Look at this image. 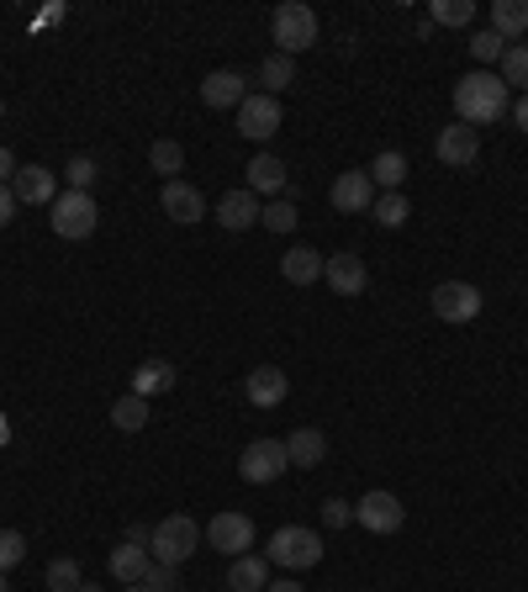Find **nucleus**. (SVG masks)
I'll return each instance as SVG.
<instances>
[{
	"instance_id": "10",
	"label": "nucleus",
	"mask_w": 528,
	"mask_h": 592,
	"mask_svg": "<svg viewBox=\"0 0 528 592\" xmlns=\"http://www.w3.org/2000/svg\"><path fill=\"white\" fill-rule=\"evenodd\" d=\"M354 524H365L370 534H397L408 524V508L397 492H365L359 503H354Z\"/></svg>"
},
{
	"instance_id": "15",
	"label": "nucleus",
	"mask_w": 528,
	"mask_h": 592,
	"mask_svg": "<svg viewBox=\"0 0 528 592\" xmlns=\"http://www.w3.org/2000/svg\"><path fill=\"white\" fill-rule=\"evenodd\" d=\"M328 202H333V212H370L376 207V180H370V170H344V175L333 180Z\"/></svg>"
},
{
	"instance_id": "36",
	"label": "nucleus",
	"mask_w": 528,
	"mask_h": 592,
	"mask_svg": "<svg viewBox=\"0 0 528 592\" xmlns=\"http://www.w3.org/2000/svg\"><path fill=\"white\" fill-rule=\"evenodd\" d=\"M95 175H101V170H95V159H90V153H74V159L64 164V180H69V191H90V185H95Z\"/></svg>"
},
{
	"instance_id": "41",
	"label": "nucleus",
	"mask_w": 528,
	"mask_h": 592,
	"mask_svg": "<svg viewBox=\"0 0 528 592\" xmlns=\"http://www.w3.org/2000/svg\"><path fill=\"white\" fill-rule=\"evenodd\" d=\"M16 170H22V164H16V153L0 144V185H11V180H16Z\"/></svg>"
},
{
	"instance_id": "6",
	"label": "nucleus",
	"mask_w": 528,
	"mask_h": 592,
	"mask_svg": "<svg viewBox=\"0 0 528 592\" xmlns=\"http://www.w3.org/2000/svg\"><path fill=\"white\" fill-rule=\"evenodd\" d=\"M54 234L69 238V243H80V238L95 234V223H101V212H95V196L90 191H59V202H54Z\"/></svg>"
},
{
	"instance_id": "26",
	"label": "nucleus",
	"mask_w": 528,
	"mask_h": 592,
	"mask_svg": "<svg viewBox=\"0 0 528 592\" xmlns=\"http://www.w3.org/2000/svg\"><path fill=\"white\" fill-rule=\"evenodd\" d=\"M370 180L381 185V191H402V180H408V153L402 148H386L370 159Z\"/></svg>"
},
{
	"instance_id": "51",
	"label": "nucleus",
	"mask_w": 528,
	"mask_h": 592,
	"mask_svg": "<svg viewBox=\"0 0 528 592\" xmlns=\"http://www.w3.org/2000/svg\"><path fill=\"white\" fill-rule=\"evenodd\" d=\"M222 592H228V588H222Z\"/></svg>"
},
{
	"instance_id": "29",
	"label": "nucleus",
	"mask_w": 528,
	"mask_h": 592,
	"mask_svg": "<svg viewBox=\"0 0 528 592\" xmlns=\"http://www.w3.org/2000/svg\"><path fill=\"white\" fill-rule=\"evenodd\" d=\"M112 423H117L122 434H138L148 423V397H133V391L117 397V402H112Z\"/></svg>"
},
{
	"instance_id": "44",
	"label": "nucleus",
	"mask_w": 528,
	"mask_h": 592,
	"mask_svg": "<svg viewBox=\"0 0 528 592\" xmlns=\"http://www.w3.org/2000/svg\"><path fill=\"white\" fill-rule=\"evenodd\" d=\"M48 22H64V5H43V16H37V27H48Z\"/></svg>"
},
{
	"instance_id": "37",
	"label": "nucleus",
	"mask_w": 528,
	"mask_h": 592,
	"mask_svg": "<svg viewBox=\"0 0 528 592\" xmlns=\"http://www.w3.org/2000/svg\"><path fill=\"white\" fill-rule=\"evenodd\" d=\"M27 561V534L22 530H0V571Z\"/></svg>"
},
{
	"instance_id": "11",
	"label": "nucleus",
	"mask_w": 528,
	"mask_h": 592,
	"mask_svg": "<svg viewBox=\"0 0 528 592\" xmlns=\"http://www.w3.org/2000/svg\"><path fill=\"white\" fill-rule=\"evenodd\" d=\"M11 191H16V202H27V207H54V202H59V170H48V164H22L16 180H11Z\"/></svg>"
},
{
	"instance_id": "32",
	"label": "nucleus",
	"mask_w": 528,
	"mask_h": 592,
	"mask_svg": "<svg viewBox=\"0 0 528 592\" xmlns=\"http://www.w3.org/2000/svg\"><path fill=\"white\" fill-rule=\"evenodd\" d=\"M466 48H470V59H475V64H502V54H507L513 43H502L492 27H481V32H475V37L466 43Z\"/></svg>"
},
{
	"instance_id": "39",
	"label": "nucleus",
	"mask_w": 528,
	"mask_h": 592,
	"mask_svg": "<svg viewBox=\"0 0 528 592\" xmlns=\"http://www.w3.org/2000/svg\"><path fill=\"white\" fill-rule=\"evenodd\" d=\"M349 519H354V508L344 503V498H328V503H323V524H328V530H344Z\"/></svg>"
},
{
	"instance_id": "48",
	"label": "nucleus",
	"mask_w": 528,
	"mask_h": 592,
	"mask_svg": "<svg viewBox=\"0 0 528 592\" xmlns=\"http://www.w3.org/2000/svg\"><path fill=\"white\" fill-rule=\"evenodd\" d=\"M80 592H101V588H95V582H80Z\"/></svg>"
},
{
	"instance_id": "22",
	"label": "nucleus",
	"mask_w": 528,
	"mask_h": 592,
	"mask_svg": "<svg viewBox=\"0 0 528 592\" xmlns=\"http://www.w3.org/2000/svg\"><path fill=\"white\" fill-rule=\"evenodd\" d=\"M249 191H254V196H280V191H286V164L260 148V153L249 159Z\"/></svg>"
},
{
	"instance_id": "8",
	"label": "nucleus",
	"mask_w": 528,
	"mask_h": 592,
	"mask_svg": "<svg viewBox=\"0 0 528 592\" xmlns=\"http://www.w3.org/2000/svg\"><path fill=\"white\" fill-rule=\"evenodd\" d=\"M428 301H434V318L439 323H475L481 318V292L470 281H439Z\"/></svg>"
},
{
	"instance_id": "13",
	"label": "nucleus",
	"mask_w": 528,
	"mask_h": 592,
	"mask_svg": "<svg viewBox=\"0 0 528 592\" xmlns=\"http://www.w3.org/2000/svg\"><path fill=\"white\" fill-rule=\"evenodd\" d=\"M323 281H328V292H333V296H365V286H370V270H365L359 254L344 249V254H328Z\"/></svg>"
},
{
	"instance_id": "18",
	"label": "nucleus",
	"mask_w": 528,
	"mask_h": 592,
	"mask_svg": "<svg viewBox=\"0 0 528 592\" xmlns=\"http://www.w3.org/2000/svg\"><path fill=\"white\" fill-rule=\"evenodd\" d=\"M286 391H291V382H286V371H280V365H260V371H249V376H243V397H249L254 408H280V402H286Z\"/></svg>"
},
{
	"instance_id": "17",
	"label": "nucleus",
	"mask_w": 528,
	"mask_h": 592,
	"mask_svg": "<svg viewBox=\"0 0 528 592\" xmlns=\"http://www.w3.org/2000/svg\"><path fill=\"white\" fill-rule=\"evenodd\" d=\"M159 207L175 217L180 228H191V223H202L206 217V196L196 185H185V180H164V191H159Z\"/></svg>"
},
{
	"instance_id": "35",
	"label": "nucleus",
	"mask_w": 528,
	"mask_h": 592,
	"mask_svg": "<svg viewBox=\"0 0 528 592\" xmlns=\"http://www.w3.org/2000/svg\"><path fill=\"white\" fill-rule=\"evenodd\" d=\"M80 582L85 577H80V566L69 561V556H59V561L48 566V592H80Z\"/></svg>"
},
{
	"instance_id": "47",
	"label": "nucleus",
	"mask_w": 528,
	"mask_h": 592,
	"mask_svg": "<svg viewBox=\"0 0 528 592\" xmlns=\"http://www.w3.org/2000/svg\"><path fill=\"white\" fill-rule=\"evenodd\" d=\"M127 592H148V588H144V582H127Z\"/></svg>"
},
{
	"instance_id": "42",
	"label": "nucleus",
	"mask_w": 528,
	"mask_h": 592,
	"mask_svg": "<svg viewBox=\"0 0 528 592\" xmlns=\"http://www.w3.org/2000/svg\"><path fill=\"white\" fill-rule=\"evenodd\" d=\"M148 539H153L148 524H127V545H144V550H148Z\"/></svg>"
},
{
	"instance_id": "9",
	"label": "nucleus",
	"mask_w": 528,
	"mask_h": 592,
	"mask_svg": "<svg viewBox=\"0 0 528 592\" xmlns=\"http://www.w3.org/2000/svg\"><path fill=\"white\" fill-rule=\"evenodd\" d=\"M238 133H243L249 144H269V138L280 133V101L264 95V90H249V101L238 106Z\"/></svg>"
},
{
	"instance_id": "33",
	"label": "nucleus",
	"mask_w": 528,
	"mask_h": 592,
	"mask_svg": "<svg viewBox=\"0 0 528 592\" xmlns=\"http://www.w3.org/2000/svg\"><path fill=\"white\" fill-rule=\"evenodd\" d=\"M428 16H434L439 27H466V22H475V5H470V0H434Z\"/></svg>"
},
{
	"instance_id": "27",
	"label": "nucleus",
	"mask_w": 528,
	"mask_h": 592,
	"mask_svg": "<svg viewBox=\"0 0 528 592\" xmlns=\"http://www.w3.org/2000/svg\"><path fill=\"white\" fill-rule=\"evenodd\" d=\"M296 80V59H286V54H264L260 59V86L264 95H280V90Z\"/></svg>"
},
{
	"instance_id": "3",
	"label": "nucleus",
	"mask_w": 528,
	"mask_h": 592,
	"mask_svg": "<svg viewBox=\"0 0 528 592\" xmlns=\"http://www.w3.org/2000/svg\"><path fill=\"white\" fill-rule=\"evenodd\" d=\"M264 561L286 566V571H307V566L323 561V534L307 530V524H280L264 545Z\"/></svg>"
},
{
	"instance_id": "21",
	"label": "nucleus",
	"mask_w": 528,
	"mask_h": 592,
	"mask_svg": "<svg viewBox=\"0 0 528 592\" xmlns=\"http://www.w3.org/2000/svg\"><path fill=\"white\" fill-rule=\"evenodd\" d=\"M180 371L170 360H144L138 371H133V397H164V391H175Z\"/></svg>"
},
{
	"instance_id": "30",
	"label": "nucleus",
	"mask_w": 528,
	"mask_h": 592,
	"mask_svg": "<svg viewBox=\"0 0 528 592\" xmlns=\"http://www.w3.org/2000/svg\"><path fill=\"white\" fill-rule=\"evenodd\" d=\"M497 75H502V86H507V90L518 86V90H524V95H528V43H513V48L502 54Z\"/></svg>"
},
{
	"instance_id": "34",
	"label": "nucleus",
	"mask_w": 528,
	"mask_h": 592,
	"mask_svg": "<svg viewBox=\"0 0 528 592\" xmlns=\"http://www.w3.org/2000/svg\"><path fill=\"white\" fill-rule=\"evenodd\" d=\"M296 217H301V212H296L291 202H286V196H275V202H269V207L260 212L264 234H291V228H296Z\"/></svg>"
},
{
	"instance_id": "24",
	"label": "nucleus",
	"mask_w": 528,
	"mask_h": 592,
	"mask_svg": "<svg viewBox=\"0 0 528 592\" xmlns=\"http://www.w3.org/2000/svg\"><path fill=\"white\" fill-rule=\"evenodd\" d=\"M264 588H269V561L238 556V561L228 566V592H264Z\"/></svg>"
},
{
	"instance_id": "43",
	"label": "nucleus",
	"mask_w": 528,
	"mask_h": 592,
	"mask_svg": "<svg viewBox=\"0 0 528 592\" xmlns=\"http://www.w3.org/2000/svg\"><path fill=\"white\" fill-rule=\"evenodd\" d=\"M513 127H518V133H528V95H518V101H513Z\"/></svg>"
},
{
	"instance_id": "7",
	"label": "nucleus",
	"mask_w": 528,
	"mask_h": 592,
	"mask_svg": "<svg viewBox=\"0 0 528 592\" xmlns=\"http://www.w3.org/2000/svg\"><path fill=\"white\" fill-rule=\"evenodd\" d=\"M206 539H211V550H222V556H249L254 550V519L249 513H238V508H222L211 524H206Z\"/></svg>"
},
{
	"instance_id": "45",
	"label": "nucleus",
	"mask_w": 528,
	"mask_h": 592,
	"mask_svg": "<svg viewBox=\"0 0 528 592\" xmlns=\"http://www.w3.org/2000/svg\"><path fill=\"white\" fill-rule=\"evenodd\" d=\"M264 592H307V588H301V582H269Z\"/></svg>"
},
{
	"instance_id": "50",
	"label": "nucleus",
	"mask_w": 528,
	"mask_h": 592,
	"mask_svg": "<svg viewBox=\"0 0 528 592\" xmlns=\"http://www.w3.org/2000/svg\"><path fill=\"white\" fill-rule=\"evenodd\" d=\"M0 112H5V106H0Z\"/></svg>"
},
{
	"instance_id": "40",
	"label": "nucleus",
	"mask_w": 528,
	"mask_h": 592,
	"mask_svg": "<svg viewBox=\"0 0 528 592\" xmlns=\"http://www.w3.org/2000/svg\"><path fill=\"white\" fill-rule=\"evenodd\" d=\"M16 207H22V202H16V191H11V185H0V228H11Z\"/></svg>"
},
{
	"instance_id": "14",
	"label": "nucleus",
	"mask_w": 528,
	"mask_h": 592,
	"mask_svg": "<svg viewBox=\"0 0 528 592\" xmlns=\"http://www.w3.org/2000/svg\"><path fill=\"white\" fill-rule=\"evenodd\" d=\"M202 101L211 112H238V106L249 101V80H243L238 69H211L202 80Z\"/></svg>"
},
{
	"instance_id": "23",
	"label": "nucleus",
	"mask_w": 528,
	"mask_h": 592,
	"mask_svg": "<svg viewBox=\"0 0 528 592\" xmlns=\"http://www.w3.org/2000/svg\"><path fill=\"white\" fill-rule=\"evenodd\" d=\"M492 32L502 43H518L528 32V0H492Z\"/></svg>"
},
{
	"instance_id": "25",
	"label": "nucleus",
	"mask_w": 528,
	"mask_h": 592,
	"mask_svg": "<svg viewBox=\"0 0 528 592\" xmlns=\"http://www.w3.org/2000/svg\"><path fill=\"white\" fill-rule=\"evenodd\" d=\"M148 566H153V556H148L144 545H127V539H122L117 550H112V577H117V582H144Z\"/></svg>"
},
{
	"instance_id": "1",
	"label": "nucleus",
	"mask_w": 528,
	"mask_h": 592,
	"mask_svg": "<svg viewBox=\"0 0 528 592\" xmlns=\"http://www.w3.org/2000/svg\"><path fill=\"white\" fill-rule=\"evenodd\" d=\"M455 112H460V122L475 127V133H481L486 122L507 117V112H513V95H507L497 69H470L466 80H455Z\"/></svg>"
},
{
	"instance_id": "20",
	"label": "nucleus",
	"mask_w": 528,
	"mask_h": 592,
	"mask_svg": "<svg viewBox=\"0 0 528 592\" xmlns=\"http://www.w3.org/2000/svg\"><path fill=\"white\" fill-rule=\"evenodd\" d=\"M323 265H328V254H318L312 243H296V249L280 254V275H286L291 286H312V281H323Z\"/></svg>"
},
{
	"instance_id": "31",
	"label": "nucleus",
	"mask_w": 528,
	"mask_h": 592,
	"mask_svg": "<svg viewBox=\"0 0 528 592\" xmlns=\"http://www.w3.org/2000/svg\"><path fill=\"white\" fill-rule=\"evenodd\" d=\"M370 212H376V223H381V228H402V223L412 217V202L402 196V191H381Z\"/></svg>"
},
{
	"instance_id": "46",
	"label": "nucleus",
	"mask_w": 528,
	"mask_h": 592,
	"mask_svg": "<svg viewBox=\"0 0 528 592\" xmlns=\"http://www.w3.org/2000/svg\"><path fill=\"white\" fill-rule=\"evenodd\" d=\"M0 444H11V423H5V413H0Z\"/></svg>"
},
{
	"instance_id": "12",
	"label": "nucleus",
	"mask_w": 528,
	"mask_h": 592,
	"mask_svg": "<svg viewBox=\"0 0 528 592\" xmlns=\"http://www.w3.org/2000/svg\"><path fill=\"white\" fill-rule=\"evenodd\" d=\"M260 212H264V202L243 185V191H228L211 217H217V228H228V234H249V228H260Z\"/></svg>"
},
{
	"instance_id": "16",
	"label": "nucleus",
	"mask_w": 528,
	"mask_h": 592,
	"mask_svg": "<svg viewBox=\"0 0 528 592\" xmlns=\"http://www.w3.org/2000/svg\"><path fill=\"white\" fill-rule=\"evenodd\" d=\"M434 153H439V164H449V170H470V164H475V153H481V133L466 127V122H455V127H444V133H439Z\"/></svg>"
},
{
	"instance_id": "38",
	"label": "nucleus",
	"mask_w": 528,
	"mask_h": 592,
	"mask_svg": "<svg viewBox=\"0 0 528 592\" xmlns=\"http://www.w3.org/2000/svg\"><path fill=\"white\" fill-rule=\"evenodd\" d=\"M144 588L148 592H180V582H175V566H148V577H144Z\"/></svg>"
},
{
	"instance_id": "49",
	"label": "nucleus",
	"mask_w": 528,
	"mask_h": 592,
	"mask_svg": "<svg viewBox=\"0 0 528 592\" xmlns=\"http://www.w3.org/2000/svg\"><path fill=\"white\" fill-rule=\"evenodd\" d=\"M0 592H11V582H5V571H0Z\"/></svg>"
},
{
	"instance_id": "19",
	"label": "nucleus",
	"mask_w": 528,
	"mask_h": 592,
	"mask_svg": "<svg viewBox=\"0 0 528 592\" xmlns=\"http://www.w3.org/2000/svg\"><path fill=\"white\" fill-rule=\"evenodd\" d=\"M286 455H291V466L312 471V466H323L328 460V434L323 429H312V423H301V429L286 434Z\"/></svg>"
},
{
	"instance_id": "2",
	"label": "nucleus",
	"mask_w": 528,
	"mask_h": 592,
	"mask_svg": "<svg viewBox=\"0 0 528 592\" xmlns=\"http://www.w3.org/2000/svg\"><path fill=\"white\" fill-rule=\"evenodd\" d=\"M148 550H153V561H159V566H175V571H180V566L202 550V524H196L191 513H170V519H159V524H153Z\"/></svg>"
},
{
	"instance_id": "4",
	"label": "nucleus",
	"mask_w": 528,
	"mask_h": 592,
	"mask_svg": "<svg viewBox=\"0 0 528 592\" xmlns=\"http://www.w3.org/2000/svg\"><path fill=\"white\" fill-rule=\"evenodd\" d=\"M269 37H275V54H307L312 43H318V11L312 5H301V0H286V5H275V16H269Z\"/></svg>"
},
{
	"instance_id": "5",
	"label": "nucleus",
	"mask_w": 528,
	"mask_h": 592,
	"mask_svg": "<svg viewBox=\"0 0 528 592\" xmlns=\"http://www.w3.org/2000/svg\"><path fill=\"white\" fill-rule=\"evenodd\" d=\"M291 471V455H286V440H254L243 455H238V476L249 487H269Z\"/></svg>"
},
{
	"instance_id": "28",
	"label": "nucleus",
	"mask_w": 528,
	"mask_h": 592,
	"mask_svg": "<svg viewBox=\"0 0 528 592\" xmlns=\"http://www.w3.org/2000/svg\"><path fill=\"white\" fill-rule=\"evenodd\" d=\"M148 164H153L164 180H180V170H185V148H180V138H159V144L148 148Z\"/></svg>"
}]
</instances>
